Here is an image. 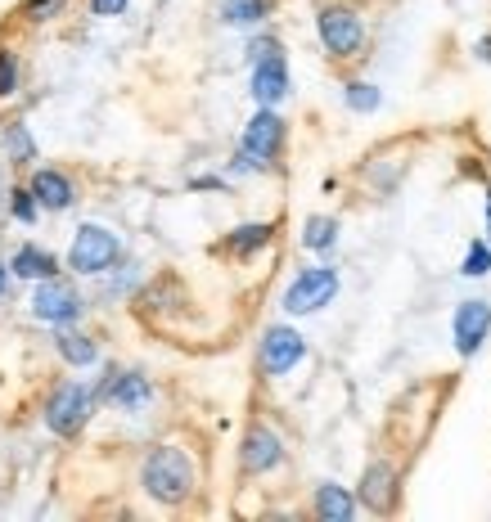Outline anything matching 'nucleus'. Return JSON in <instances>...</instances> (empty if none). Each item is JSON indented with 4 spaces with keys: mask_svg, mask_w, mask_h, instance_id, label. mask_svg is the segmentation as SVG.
<instances>
[{
    "mask_svg": "<svg viewBox=\"0 0 491 522\" xmlns=\"http://www.w3.org/2000/svg\"><path fill=\"white\" fill-rule=\"evenodd\" d=\"M397 482H401L397 468H392L388 459H374V464L361 473V491H356V500H361L370 513H392V504H397V491H401Z\"/></svg>",
    "mask_w": 491,
    "mask_h": 522,
    "instance_id": "f8f14e48",
    "label": "nucleus"
},
{
    "mask_svg": "<svg viewBox=\"0 0 491 522\" xmlns=\"http://www.w3.org/2000/svg\"><path fill=\"white\" fill-rule=\"evenodd\" d=\"M104 401H113L118 410H145L149 396H154V387H149L145 374H109V383L100 387Z\"/></svg>",
    "mask_w": 491,
    "mask_h": 522,
    "instance_id": "ddd939ff",
    "label": "nucleus"
},
{
    "mask_svg": "<svg viewBox=\"0 0 491 522\" xmlns=\"http://www.w3.org/2000/svg\"><path fill=\"white\" fill-rule=\"evenodd\" d=\"M487 230H491V198H487Z\"/></svg>",
    "mask_w": 491,
    "mask_h": 522,
    "instance_id": "7c9ffc66",
    "label": "nucleus"
},
{
    "mask_svg": "<svg viewBox=\"0 0 491 522\" xmlns=\"http://www.w3.org/2000/svg\"><path fill=\"white\" fill-rule=\"evenodd\" d=\"M356 495H347V486L338 482H320L316 486V518L325 522H352L356 518Z\"/></svg>",
    "mask_w": 491,
    "mask_h": 522,
    "instance_id": "2eb2a0df",
    "label": "nucleus"
},
{
    "mask_svg": "<svg viewBox=\"0 0 491 522\" xmlns=\"http://www.w3.org/2000/svg\"><path fill=\"white\" fill-rule=\"evenodd\" d=\"M253 99L262 108H275L280 99H289V59L284 50H266L262 59H253Z\"/></svg>",
    "mask_w": 491,
    "mask_h": 522,
    "instance_id": "9b49d317",
    "label": "nucleus"
},
{
    "mask_svg": "<svg viewBox=\"0 0 491 522\" xmlns=\"http://www.w3.org/2000/svg\"><path fill=\"white\" fill-rule=\"evenodd\" d=\"M194 459L181 446H154L140 464V486L158 504H185L194 495Z\"/></svg>",
    "mask_w": 491,
    "mask_h": 522,
    "instance_id": "f257e3e1",
    "label": "nucleus"
},
{
    "mask_svg": "<svg viewBox=\"0 0 491 522\" xmlns=\"http://www.w3.org/2000/svg\"><path fill=\"white\" fill-rule=\"evenodd\" d=\"M316 32H320V45H325L334 59H356L365 45V23L356 9L347 5H320L316 14Z\"/></svg>",
    "mask_w": 491,
    "mask_h": 522,
    "instance_id": "20e7f679",
    "label": "nucleus"
},
{
    "mask_svg": "<svg viewBox=\"0 0 491 522\" xmlns=\"http://www.w3.org/2000/svg\"><path fill=\"white\" fill-rule=\"evenodd\" d=\"M91 410H95V392L86 383H77V378H68L46 401V428L55 437H77L86 428V419H91Z\"/></svg>",
    "mask_w": 491,
    "mask_h": 522,
    "instance_id": "f03ea898",
    "label": "nucleus"
},
{
    "mask_svg": "<svg viewBox=\"0 0 491 522\" xmlns=\"http://www.w3.org/2000/svg\"><path fill=\"white\" fill-rule=\"evenodd\" d=\"M28 189L37 194V203L46 207V212H64V207H73V180L64 176V171H50V167H37L28 180Z\"/></svg>",
    "mask_w": 491,
    "mask_h": 522,
    "instance_id": "4468645a",
    "label": "nucleus"
},
{
    "mask_svg": "<svg viewBox=\"0 0 491 522\" xmlns=\"http://www.w3.org/2000/svg\"><path fill=\"white\" fill-rule=\"evenodd\" d=\"M55 347H59V356L68 360V365H95L100 360V347H95V338H86V333H77V329H68V324H59V338H55Z\"/></svg>",
    "mask_w": 491,
    "mask_h": 522,
    "instance_id": "a211bd4d",
    "label": "nucleus"
},
{
    "mask_svg": "<svg viewBox=\"0 0 491 522\" xmlns=\"http://www.w3.org/2000/svg\"><path fill=\"white\" fill-rule=\"evenodd\" d=\"M487 333H491V302H482V297H469V302L455 306L451 338H455V351H460L464 360L478 356V347L487 342Z\"/></svg>",
    "mask_w": 491,
    "mask_h": 522,
    "instance_id": "9d476101",
    "label": "nucleus"
},
{
    "mask_svg": "<svg viewBox=\"0 0 491 522\" xmlns=\"http://www.w3.org/2000/svg\"><path fill=\"white\" fill-rule=\"evenodd\" d=\"M0 144H5V162H10V167H23V162L37 158V140H32V131L23 122L5 126V131H0Z\"/></svg>",
    "mask_w": 491,
    "mask_h": 522,
    "instance_id": "aec40b11",
    "label": "nucleus"
},
{
    "mask_svg": "<svg viewBox=\"0 0 491 522\" xmlns=\"http://www.w3.org/2000/svg\"><path fill=\"white\" fill-rule=\"evenodd\" d=\"M334 243H338V221L334 216L316 212V216L302 221V248L307 252H334Z\"/></svg>",
    "mask_w": 491,
    "mask_h": 522,
    "instance_id": "6ab92c4d",
    "label": "nucleus"
},
{
    "mask_svg": "<svg viewBox=\"0 0 491 522\" xmlns=\"http://www.w3.org/2000/svg\"><path fill=\"white\" fill-rule=\"evenodd\" d=\"M266 0H221V23L226 27H257L266 18Z\"/></svg>",
    "mask_w": 491,
    "mask_h": 522,
    "instance_id": "412c9836",
    "label": "nucleus"
},
{
    "mask_svg": "<svg viewBox=\"0 0 491 522\" xmlns=\"http://www.w3.org/2000/svg\"><path fill=\"white\" fill-rule=\"evenodd\" d=\"M0 198H5V180H0Z\"/></svg>",
    "mask_w": 491,
    "mask_h": 522,
    "instance_id": "2f4dec72",
    "label": "nucleus"
},
{
    "mask_svg": "<svg viewBox=\"0 0 491 522\" xmlns=\"http://www.w3.org/2000/svg\"><path fill=\"white\" fill-rule=\"evenodd\" d=\"M10 270L19 279H50V275H59V261H55V252H46L41 243H23L10 257Z\"/></svg>",
    "mask_w": 491,
    "mask_h": 522,
    "instance_id": "dca6fc26",
    "label": "nucleus"
},
{
    "mask_svg": "<svg viewBox=\"0 0 491 522\" xmlns=\"http://www.w3.org/2000/svg\"><path fill=\"white\" fill-rule=\"evenodd\" d=\"M194 189H226V180H217V176H199V180H194Z\"/></svg>",
    "mask_w": 491,
    "mask_h": 522,
    "instance_id": "c85d7f7f",
    "label": "nucleus"
},
{
    "mask_svg": "<svg viewBox=\"0 0 491 522\" xmlns=\"http://www.w3.org/2000/svg\"><path fill=\"white\" fill-rule=\"evenodd\" d=\"M338 297V270L334 266H302L293 284L284 288V311L289 315H316Z\"/></svg>",
    "mask_w": 491,
    "mask_h": 522,
    "instance_id": "7ed1b4c3",
    "label": "nucleus"
},
{
    "mask_svg": "<svg viewBox=\"0 0 491 522\" xmlns=\"http://www.w3.org/2000/svg\"><path fill=\"white\" fill-rule=\"evenodd\" d=\"M5 288H10V275H5V266H0V297H5Z\"/></svg>",
    "mask_w": 491,
    "mask_h": 522,
    "instance_id": "c756f323",
    "label": "nucleus"
},
{
    "mask_svg": "<svg viewBox=\"0 0 491 522\" xmlns=\"http://www.w3.org/2000/svg\"><path fill=\"white\" fill-rule=\"evenodd\" d=\"M118 257H122L118 234L104 230V225H95V221L82 225V230L73 234V248H68V266H73L77 275H104Z\"/></svg>",
    "mask_w": 491,
    "mask_h": 522,
    "instance_id": "39448f33",
    "label": "nucleus"
},
{
    "mask_svg": "<svg viewBox=\"0 0 491 522\" xmlns=\"http://www.w3.org/2000/svg\"><path fill=\"white\" fill-rule=\"evenodd\" d=\"M280 464H284V441L275 437L266 423H253V428L244 432V441H239V468H244L248 477H266Z\"/></svg>",
    "mask_w": 491,
    "mask_h": 522,
    "instance_id": "1a4fd4ad",
    "label": "nucleus"
},
{
    "mask_svg": "<svg viewBox=\"0 0 491 522\" xmlns=\"http://www.w3.org/2000/svg\"><path fill=\"white\" fill-rule=\"evenodd\" d=\"M14 203H10V212H14V221H23V225H32V221H37V194H32V189H14Z\"/></svg>",
    "mask_w": 491,
    "mask_h": 522,
    "instance_id": "b1692460",
    "label": "nucleus"
},
{
    "mask_svg": "<svg viewBox=\"0 0 491 522\" xmlns=\"http://www.w3.org/2000/svg\"><path fill=\"white\" fill-rule=\"evenodd\" d=\"M343 99H347V108H352V113H374V108L383 104L379 86H370V81H347Z\"/></svg>",
    "mask_w": 491,
    "mask_h": 522,
    "instance_id": "4be33fe9",
    "label": "nucleus"
},
{
    "mask_svg": "<svg viewBox=\"0 0 491 522\" xmlns=\"http://www.w3.org/2000/svg\"><path fill=\"white\" fill-rule=\"evenodd\" d=\"M19 90V59L10 50H0V99H10Z\"/></svg>",
    "mask_w": 491,
    "mask_h": 522,
    "instance_id": "393cba45",
    "label": "nucleus"
},
{
    "mask_svg": "<svg viewBox=\"0 0 491 522\" xmlns=\"http://www.w3.org/2000/svg\"><path fill=\"white\" fill-rule=\"evenodd\" d=\"M127 5H131V0H91V14L95 18H118Z\"/></svg>",
    "mask_w": 491,
    "mask_h": 522,
    "instance_id": "bb28decb",
    "label": "nucleus"
},
{
    "mask_svg": "<svg viewBox=\"0 0 491 522\" xmlns=\"http://www.w3.org/2000/svg\"><path fill=\"white\" fill-rule=\"evenodd\" d=\"M271 234H275V221H248V225H239V230H230L226 252L230 257H253L257 248L271 243Z\"/></svg>",
    "mask_w": 491,
    "mask_h": 522,
    "instance_id": "f3484780",
    "label": "nucleus"
},
{
    "mask_svg": "<svg viewBox=\"0 0 491 522\" xmlns=\"http://www.w3.org/2000/svg\"><path fill=\"white\" fill-rule=\"evenodd\" d=\"M460 275H469V279L491 275V243L487 239H473L469 243V252H464V261H460Z\"/></svg>",
    "mask_w": 491,
    "mask_h": 522,
    "instance_id": "5701e85b",
    "label": "nucleus"
},
{
    "mask_svg": "<svg viewBox=\"0 0 491 522\" xmlns=\"http://www.w3.org/2000/svg\"><path fill=\"white\" fill-rule=\"evenodd\" d=\"M473 54H478L482 63H491V36H478V41H473Z\"/></svg>",
    "mask_w": 491,
    "mask_h": 522,
    "instance_id": "cd10ccee",
    "label": "nucleus"
},
{
    "mask_svg": "<svg viewBox=\"0 0 491 522\" xmlns=\"http://www.w3.org/2000/svg\"><path fill=\"white\" fill-rule=\"evenodd\" d=\"M82 293H77L73 284H64V279H37V293H32V315H37L41 324H73L77 315H82Z\"/></svg>",
    "mask_w": 491,
    "mask_h": 522,
    "instance_id": "0eeeda50",
    "label": "nucleus"
},
{
    "mask_svg": "<svg viewBox=\"0 0 491 522\" xmlns=\"http://www.w3.org/2000/svg\"><path fill=\"white\" fill-rule=\"evenodd\" d=\"M302 356H307V338H302L293 324H271V329L262 333V342H257V365L271 378L289 374Z\"/></svg>",
    "mask_w": 491,
    "mask_h": 522,
    "instance_id": "423d86ee",
    "label": "nucleus"
},
{
    "mask_svg": "<svg viewBox=\"0 0 491 522\" xmlns=\"http://www.w3.org/2000/svg\"><path fill=\"white\" fill-rule=\"evenodd\" d=\"M284 135H289L284 117L275 113V108H262V104H257L253 122L244 126V140H239V149L253 153V158L262 162V167H271V162L280 158V149H284Z\"/></svg>",
    "mask_w": 491,
    "mask_h": 522,
    "instance_id": "6e6552de",
    "label": "nucleus"
},
{
    "mask_svg": "<svg viewBox=\"0 0 491 522\" xmlns=\"http://www.w3.org/2000/svg\"><path fill=\"white\" fill-rule=\"evenodd\" d=\"M59 9H64V0H28V5H23V18L41 23V18H55Z\"/></svg>",
    "mask_w": 491,
    "mask_h": 522,
    "instance_id": "a878e982",
    "label": "nucleus"
}]
</instances>
